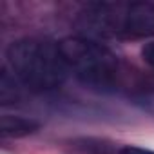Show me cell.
Returning <instances> with one entry per match:
<instances>
[{
  "label": "cell",
  "mask_w": 154,
  "mask_h": 154,
  "mask_svg": "<svg viewBox=\"0 0 154 154\" xmlns=\"http://www.w3.org/2000/svg\"><path fill=\"white\" fill-rule=\"evenodd\" d=\"M74 149H82V154H111V145L102 140H80L72 143Z\"/></svg>",
  "instance_id": "8992f818"
},
{
  "label": "cell",
  "mask_w": 154,
  "mask_h": 154,
  "mask_svg": "<svg viewBox=\"0 0 154 154\" xmlns=\"http://www.w3.org/2000/svg\"><path fill=\"white\" fill-rule=\"evenodd\" d=\"M140 54H141V60H143L150 69H154V40L145 42V45L141 47Z\"/></svg>",
  "instance_id": "52a82bcc"
},
{
  "label": "cell",
  "mask_w": 154,
  "mask_h": 154,
  "mask_svg": "<svg viewBox=\"0 0 154 154\" xmlns=\"http://www.w3.org/2000/svg\"><path fill=\"white\" fill-rule=\"evenodd\" d=\"M40 129V122L22 114H2L0 116V134L4 138H26Z\"/></svg>",
  "instance_id": "277c9868"
},
{
  "label": "cell",
  "mask_w": 154,
  "mask_h": 154,
  "mask_svg": "<svg viewBox=\"0 0 154 154\" xmlns=\"http://www.w3.org/2000/svg\"><path fill=\"white\" fill-rule=\"evenodd\" d=\"M116 154H154V150L143 149V147H136V145H125L120 150H116Z\"/></svg>",
  "instance_id": "ba28073f"
},
{
  "label": "cell",
  "mask_w": 154,
  "mask_h": 154,
  "mask_svg": "<svg viewBox=\"0 0 154 154\" xmlns=\"http://www.w3.org/2000/svg\"><path fill=\"white\" fill-rule=\"evenodd\" d=\"M18 89L20 84L17 82V78L9 72V69H4L2 76H0V100H2V103L15 102V98L18 96Z\"/></svg>",
  "instance_id": "5b68a950"
},
{
  "label": "cell",
  "mask_w": 154,
  "mask_h": 154,
  "mask_svg": "<svg viewBox=\"0 0 154 154\" xmlns=\"http://www.w3.org/2000/svg\"><path fill=\"white\" fill-rule=\"evenodd\" d=\"M62 56L72 72L84 85L111 91L118 87L122 78V63L118 54L91 36H69L60 42Z\"/></svg>",
  "instance_id": "3957f363"
},
{
  "label": "cell",
  "mask_w": 154,
  "mask_h": 154,
  "mask_svg": "<svg viewBox=\"0 0 154 154\" xmlns=\"http://www.w3.org/2000/svg\"><path fill=\"white\" fill-rule=\"evenodd\" d=\"M80 27L91 38H154V2H91L78 13Z\"/></svg>",
  "instance_id": "7a4b0ae2"
},
{
  "label": "cell",
  "mask_w": 154,
  "mask_h": 154,
  "mask_svg": "<svg viewBox=\"0 0 154 154\" xmlns=\"http://www.w3.org/2000/svg\"><path fill=\"white\" fill-rule=\"evenodd\" d=\"M8 69L17 82L35 93H49L67 80V63L60 44L45 38H18L6 49Z\"/></svg>",
  "instance_id": "6da1fadb"
}]
</instances>
